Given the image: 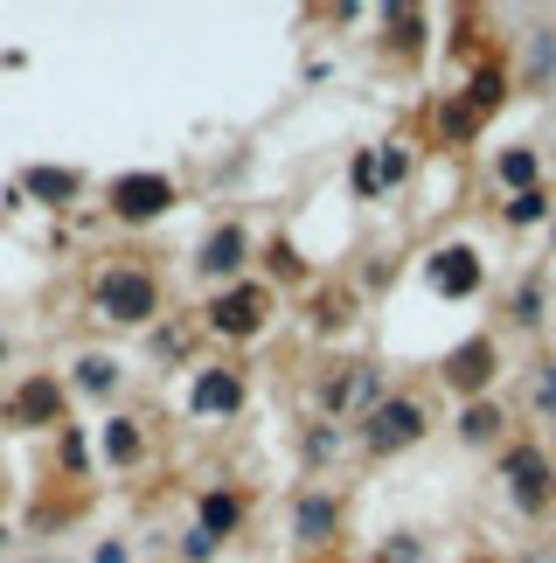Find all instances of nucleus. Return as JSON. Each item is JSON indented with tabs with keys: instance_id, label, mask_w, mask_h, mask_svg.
<instances>
[{
	"instance_id": "obj_1",
	"label": "nucleus",
	"mask_w": 556,
	"mask_h": 563,
	"mask_svg": "<svg viewBox=\"0 0 556 563\" xmlns=\"http://www.w3.org/2000/svg\"><path fill=\"white\" fill-rule=\"evenodd\" d=\"M98 306H105L112 320H139V313H153V285L133 279V272H112V279L98 285Z\"/></svg>"
},
{
	"instance_id": "obj_2",
	"label": "nucleus",
	"mask_w": 556,
	"mask_h": 563,
	"mask_svg": "<svg viewBox=\"0 0 556 563\" xmlns=\"http://www.w3.org/2000/svg\"><path fill=\"white\" fill-rule=\"evenodd\" d=\"M119 209H126V216H153V209H167V181H119Z\"/></svg>"
},
{
	"instance_id": "obj_3",
	"label": "nucleus",
	"mask_w": 556,
	"mask_h": 563,
	"mask_svg": "<svg viewBox=\"0 0 556 563\" xmlns=\"http://www.w3.org/2000/svg\"><path fill=\"white\" fill-rule=\"evenodd\" d=\"M417 431V411L411 404H390L383 418H376V431H369V445H397V438H411Z\"/></svg>"
},
{
	"instance_id": "obj_4",
	"label": "nucleus",
	"mask_w": 556,
	"mask_h": 563,
	"mask_svg": "<svg viewBox=\"0 0 556 563\" xmlns=\"http://www.w3.org/2000/svg\"><path fill=\"white\" fill-rule=\"evenodd\" d=\"M237 251H244V237H237V230H223V237L209 244V265H216V272H230V265H237Z\"/></svg>"
},
{
	"instance_id": "obj_5",
	"label": "nucleus",
	"mask_w": 556,
	"mask_h": 563,
	"mask_svg": "<svg viewBox=\"0 0 556 563\" xmlns=\"http://www.w3.org/2000/svg\"><path fill=\"white\" fill-rule=\"evenodd\" d=\"M251 313H258V292H244V299H230V306H223V327H251Z\"/></svg>"
},
{
	"instance_id": "obj_6",
	"label": "nucleus",
	"mask_w": 556,
	"mask_h": 563,
	"mask_svg": "<svg viewBox=\"0 0 556 563\" xmlns=\"http://www.w3.org/2000/svg\"><path fill=\"white\" fill-rule=\"evenodd\" d=\"M515 480H522V494L536 501V494H543V459H515Z\"/></svg>"
},
{
	"instance_id": "obj_7",
	"label": "nucleus",
	"mask_w": 556,
	"mask_h": 563,
	"mask_svg": "<svg viewBox=\"0 0 556 563\" xmlns=\"http://www.w3.org/2000/svg\"><path fill=\"white\" fill-rule=\"evenodd\" d=\"M0 543H7V536H0Z\"/></svg>"
}]
</instances>
